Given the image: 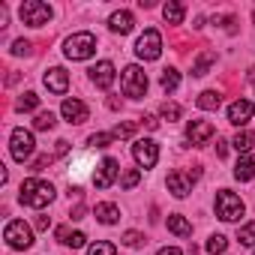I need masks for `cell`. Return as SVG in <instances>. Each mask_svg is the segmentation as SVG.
Masks as SVG:
<instances>
[{"label":"cell","mask_w":255,"mask_h":255,"mask_svg":"<svg viewBox=\"0 0 255 255\" xmlns=\"http://www.w3.org/2000/svg\"><path fill=\"white\" fill-rule=\"evenodd\" d=\"M51 198H54V186L45 183V180H36V177L24 180L21 189H18V201L24 207H45Z\"/></svg>","instance_id":"cell-1"},{"label":"cell","mask_w":255,"mask_h":255,"mask_svg":"<svg viewBox=\"0 0 255 255\" xmlns=\"http://www.w3.org/2000/svg\"><path fill=\"white\" fill-rule=\"evenodd\" d=\"M120 87H123V93L129 96V99H141L144 93H147V72L141 69V66H126L123 69V78H120Z\"/></svg>","instance_id":"cell-2"},{"label":"cell","mask_w":255,"mask_h":255,"mask_svg":"<svg viewBox=\"0 0 255 255\" xmlns=\"http://www.w3.org/2000/svg\"><path fill=\"white\" fill-rule=\"evenodd\" d=\"M93 51H96V36L93 33H72L66 39V48H63V54L69 60H87V57H93Z\"/></svg>","instance_id":"cell-3"},{"label":"cell","mask_w":255,"mask_h":255,"mask_svg":"<svg viewBox=\"0 0 255 255\" xmlns=\"http://www.w3.org/2000/svg\"><path fill=\"white\" fill-rule=\"evenodd\" d=\"M243 201L231 192V189H219L216 192V216L219 219H225V222H237L240 216H243Z\"/></svg>","instance_id":"cell-4"},{"label":"cell","mask_w":255,"mask_h":255,"mask_svg":"<svg viewBox=\"0 0 255 255\" xmlns=\"http://www.w3.org/2000/svg\"><path fill=\"white\" fill-rule=\"evenodd\" d=\"M3 240H6L12 249H30V246H33V231H30V225H27L24 219H12V222H6V228H3Z\"/></svg>","instance_id":"cell-5"},{"label":"cell","mask_w":255,"mask_h":255,"mask_svg":"<svg viewBox=\"0 0 255 255\" xmlns=\"http://www.w3.org/2000/svg\"><path fill=\"white\" fill-rule=\"evenodd\" d=\"M9 150H12V159L15 162H24V159H30L33 156V150H36V141H33V132H27V129H12V138H9Z\"/></svg>","instance_id":"cell-6"},{"label":"cell","mask_w":255,"mask_h":255,"mask_svg":"<svg viewBox=\"0 0 255 255\" xmlns=\"http://www.w3.org/2000/svg\"><path fill=\"white\" fill-rule=\"evenodd\" d=\"M18 12H21V21L30 24V27H42V24H48V18H51V6L42 3V0H24Z\"/></svg>","instance_id":"cell-7"},{"label":"cell","mask_w":255,"mask_h":255,"mask_svg":"<svg viewBox=\"0 0 255 255\" xmlns=\"http://www.w3.org/2000/svg\"><path fill=\"white\" fill-rule=\"evenodd\" d=\"M135 54L141 57V60H159V54H162V36H159V30H144L141 36H138V42H135Z\"/></svg>","instance_id":"cell-8"},{"label":"cell","mask_w":255,"mask_h":255,"mask_svg":"<svg viewBox=\"0 0 255 255\" xmlns=\"http://www.w3.org/2000/svg\"><path fill=\"white\" fill-rule=\"evenodd\" d=\"M132 156H135V162H138L141 168H153L156 159H159V147H156V141L141 138V141L132 144Z\"/></svg>","instance_id":"cell-9"},{"label":"cell","mask_w":255,"mask_h":255,"mask_svg":"<svg viewBox=\"0 0 255 255\" xmlns=\"http://www.w3.org/2000/svg\"><path fill=\"white\" fill-rule=\"evenodd\" d=\"M213 135H216V129H213L210 120H189V126H186V138H189L195 147H204Z\"/></svg>","instance_id":"cell-10"},{"label":"cell","mask_w":255,"mask_h":255,"mask_svg":"<svg viewBox=\"0 0 255 255\" xmlns=\"http://www.w3.org/2000/svg\"><path fill=\"white\" fill-rule=\"evenodd\" d=\"M192 180H195V174H192V171L186 174V171H180V168H177V171H171V174H168V180H165V183H168V192H171L174 198H186V195L192 192Z\"/></svg>","instance_id":"cell-11"},{"label":"cell","mask_w":255,"mask_h":255,"mask_svg":"<svg viewBox=\"0 0 255 255\" xmlns=\"http://www.w3.org/2000/svg\"><path fill=\"white\" fill-rule=\"evenodd\" d=\"M117 171H120V162L117 159H102L99 165H96V174H93V183H96V189H108L111 183H114V177H117Z\"/></svg>","instance_id":"cell-12"},{"label":"cell","mask_w":255,"mask_h":255,"mask_svg":"<svg viewBox=\"0 0 255 255\" xmlns=\"http://www.w3.org/2000/svg\"><path fill=\"white\" fill-rule=\"evenodd\" d=\"M42 81H45V87H48L51 93H57V96H63V93L69 90V75H66V69H60V66H51V69L42 75Z\"/></svg>","instance_id":"cell-13"},{"label":"cell","mask_w":255,"mask_h":255,"mask_svg":"<svg viewBox=\"0 0 255 255\" xmlns=\"http://www.w3.org/2000/svg\"><path fill=\"white\" fill-rule=\"evenodd\" d=\"M90 78H93V84H96L99 90H108V87L114 84V63H108V60L96 63V66L90 69Z\"/></svg>","instance_id":"cell-14"},{"label":"cell","mask_w":255,"mask_h":255,"mask_svg":"<svg viewBox=\"0 0 255 255\" xmlns=\"http://www.w3.org/2000/svg\"><path fill=\"white\" fill-rule=\"evenodd\" d=\"M60 111H63V117H66L69 123H75V126H81V123L87 120V105H84L81 99H63Z\"/></svg>","instance_id":"cell-15"},{"label":"cell","mask_w":255,"mask_h":255,"mask_svg":"<svg viewBox=\"0 0 255 255\" xmlns=\"http://www.w3.org/2000/svg\"><path fill=\"white\" fill-rule=\"evenodd\" d=\"M249 120H252V102L237 99V102H231V105H228V123L243 126V123H249Z\"/></svg>","instance_id":"cell-16"},{"label":"cell","mask_w":255,"mask_h":255,"mask_svg":"<svg viewBox=\"0 0 255 255\" xmlns=\"http://www.w3.org/2000/svg\"><path fill=\"white\" fill-rule=\"evenodd\" d=\"M108 27H111L114 33H129V30L135 27V18H132V12L120 9V12H114V15L108 18Z\"/></svg>","instance_id":"cell-17"},{"label":"cell","mask_w":255,"mask_h":255,"mask_svg":"<svg viewBox=\"0 0 255 255\" xmlns=\"http://www.w3.org/2000/svg\"><path fill=\"white\" fill-rule=\"evenodd\" d=\"M93 216H96V219H99L102 225H114V222L120 219V207H117V204H108V201H105V204H96Z\"/></svg>","instance_id":"cell-18"},{"label":"cell","mask_w":255,"mask_h":255,"mask_svg":"<svg viewBox=\"0 0 255 255\" xmlns=\"http://www.w3.org/2000/svg\"><path fill=\"white\" fill-rule=\"evenodd\" d=\"M213 60H216V51H210V48H204V51L198 54V60L192 63V75H195V78H201V75H207V72H210V66H213Z\"/></svg>","instance_id":"cell-19"},{"label":"cell","mask_w":255,"mask_h":255,"mask_svg":"<svg viewBox=\"0 0 255 255\" xmlns=\"http://www.w3.org/2000/svg\"><path fill=\"white\" fill-rule=\"evenodd\" d=\"M57 240L66 243V246H72V249H81L87 237H84V231H69V228L63 225V228H57Z\"/></svg>","instance_id":"cell-20"},{"label":"cell","mask_w":255,"mask_h":255,"mask_svg":"<svg viewBox=\"0 0 255 255\" xmlns=\"http://www.w3.org/2000/svg\"><path fill=\"white\" fill-rule=\"evenodd\" d=\"M168 231H171V234H177V237H189V234H192V225L186 222V216L171 213V216H168Z\"/></svg>","instance_id":"cell-21"},{"label":"cell","mask_w":255,"mask_h":255,"mask_svg":"<svg viewBox=\"0 0 255 255\" xmlns=\"http://www.w3.org/2000/svg\"><path fill=\"white\" fill-rule=\"evenodd\" d=\"M234 177L243 180V183L252 180V177H255V156H243V159L234 165Z\"/></svg>","instance_id":"cell-22"},{"label":"cell","mask_w":255,"mask_h":255,"mask_svg":"<svg viewBox=\"0 0 255 255\" xmlns=\"http://www.w3.org/2000/svg\"><path fill=\"white\" fill-rule=\"evenodd\" d=\"M195 105L204 108V111H216V108L222 105V96H219V90H204V93L195 99Z\"/></svg>","instance_id":"cell-23"},{"label":"cell","mask_w":255,"mask_h":255,"mask_svg":"<svg viewBox=\"0 0 255 255\" xmlns=\"http://www.w3.org/2000/svg\"><path fill=\"white\" fill-rule=\"evenodd\" d=\"M183 15H186V6H183V3H165V6H162V18H165L168 24H180Z\"/></svg>","instance_id":"cell-24"},{"label":"cell","mask_w":255,"mask_h":255,"mask_svg":"<svg viewBox=\"0 0 255 255\" xmlns=\"http://www.w3.org/2000/svg\"><path fill=\"white\" fill-rule=\"evenodd\" d=\"M231 144H234V150H237V153H249V150L255 147V132H237Z\"/></svg>","instance_id":"cell-25"},{"label":"cell","mask_w":255,"mask_h":255,"mask_svg":"<svg viewBox=\"0 0 255 255\" xmlns=\"http://www.w3.org/2000/svg\"><path fill=\"white\" fill-rule=\"evenodd\" d=\"M159 84H162V90H165V93H174V90H177V84H180V72H177V69H162Z\"/></svg>","instance_id":"cell-26"},{"label":"cell","mask_w":255,"mask_h":255,"mask_svg":"<svg viewBox=\"0 0 255 255\" xmlns=\"http://www.w3.org/2000/svg\"><path fill=\"white\" fill-rule=\"evenodd\" d=\"M54 123H57V117L51 114V111H39L36 114V120H33V126L39 132H48V129H54Z\"/></svg>","instance_id":"cell-27"},{"label":"cell","mask_w":255,"mask_h":255,"mask_svg":"<svg viewBox=\"0 0 255 255\" xmlns=\"http://www.w3.org/2000/svg\"><path fill=\"white\" fill-rule=\"evenodd\" d=\"M15 108H18V111H36V108H39V96H36L33 90H27L24 96H18Z\"/></svg>","instance_id":"cell-28"},{"label":"cell","mask_w":255,"mask_h":255,"mask_svg":"<svg viewBox=\"0 0 255 255\" xmlns=\"http://www.w3.org/2000/svg\"><path fill=\"white\" fill-rule=\"evenodd\" d=\"M180 105L177 102H162V108H159V117L162 120H168V123H174V120H180Z\"/></svg>","instance_id":"cell-29"},{"label":"cell","mask_w":255,"mask_h":255,"mask_svg":"<svg viewBox=\"0 0 255 255\" xmlns=\"http://www.w3.org/2000/svg\"><path fill=\"white\" fill-rule=\"evenodd\" d=\"M138 180H141V171H138V168H129V171H123L120 186H123V189H135V186H138Z\"/></svg>","instance_id":"cell-30"},{"label":"cell","mask_w":255,"mask_h":255,"mask_svg":"<svg viewBox=\"0 0 255 255\" xmlns=\"http://www.w3.org/2000/svg\"><path fill=\"white\" fill-rule=\"evenodd\" d=\"M225 249H228V240H225L222 234H213V237L207 240V252H210V255H222Z\"/></svg>","instance_id":"cell-31"},{"label":"cell","mask_w":255,"mask_h":255,"mask_svg":"<svg viewBox=\"0 0 255 255\" xmlns=\"http://www.w3.org/2000/svg\"><path fill=\"white\" fill-rule=\"evenodd\" d=\"M237 240H240L243 246H255V222H249V225H243V228L237 231Z\"/></svg>","instance_id":"cell-32"},{"label":"cell","mask_w":255,"mask_h":255,"mask_svg":"<svg viewBox=\"0 0 255 255\" xmlns=\"http://www.w3.org/2000/svg\"><path fill=\"white\" fill-rule=\"evenodd\" d=\"M87 255H117V249H114V243L99 240V243H93V246L87 249Z\"/></svg>","instance_id":"cell-33"},{"label":"cell","mask_w":255,"mask_h":255,"mask_svg":"<svg viewBox=\"0 0 255 255\" xmlns=\"http://www.w3.org/2000/svg\"><path fill=\"white\" fill-rule=\"evenodd\" d=\"M135 126H138V123H117L111 135H114V138H129V135L135 132Z\"/></svg>","instance_id":"cell-34"},{"label":"cell","mask_w":255,"mask_h":255,"mask_svg":"<svg viewBox=\"0 0 255 255\" xmlns=\"http://www.w3.org/2000/svg\"><path fill=\"white\" fill-rule=\"evenodd\" d=\"M111 141H114L111 132H93V135H90V147H108Z\"/></svg>","instance_id":"cell-35"},{"label":"cell","mask_w":255,"mask_h":255,"mask_svg":"<svg viewBox=\"0 0 255 255\" xmlns=\"http://www.w3.org/2000/svg\"><path fill=\"white\" fill-rule=\"evenodd\" d=\"M123 243L135 249V246H141V243H144V234H141V231H126V234H123Z\"/></svg>","instance_id":"cell-36"},{"label":"cell","mask_w":255,"mask_h":255,"mask_svg":"<svg viewBox=\"0 0 255 255\" xmlns=\"http://www.w3.org/2000/svg\"><path fill=\"white\" fill-rule=\"evenodd\" d=\"M51 162H54V156H51V153H42L39 159H33V165H30V171H42V168H48Z\"/></svg>","instance_id":"cell-37"},{"label":"cell","mask_w":255,"mask_h":255,"mask_svg":"<svg viewBox=\"0 0 255 255\" xmlns=\"http://www.w3.org/2000/svg\"><path fill=\"white\" fill-rule=\"evenodd\" d=\"M12 54H18V57H21V54H30V42H27V39H15V42H12Z\"/></svg>","instance_id":"cell-38"},{"label":"cell","mask_w":255,"mask_h":255,"mask_svg":"<svg viewBox=\"0 0 255 255\" xmlns=\"http://www.w3.org/2000/svg\"><path fill=\"white\" fill-rule=\"evenodd\" d=\"M141 126H147V129H159V120H156L153 114H144V117H141Z\"/></svg>","instance_id":"cell-39"},{"label":"cell","mask_w":255,"mask_h":255,"mask_svg":"<svg viewBox=\"0 0 255 255\" xmlns=\"http://www.w3.org/2000/svg\"><path fill=\"white\" fill-rule=\"evenodd\" d=\"M225 153H228V141H222V138H219V141H216V156H219V159H225Z\"/></svg>","instance_id":"cell-40"},{"label":"cell","mask_w":255,"mask_h":255,"mask_svg":"<svg viewBox=\"0 0 255 255\" xmlns=\"http://www.w3.org/2000/svg\"><path fill=\"white\" fill-rule=\"evenodd\" d=\"M36 228H39V231H48V228H51V216H39V219H36Z\"/></svg>","instance_id":"cell-41"},{"label":"cell","mask_w":255,"mask_h":255,"mask_svg":"<svg viewBox=\"0 0 255 255\" xmlns=\"http://www.w3.org/2000/svg\"><path fill=\"white\" fill-rule=\"evenodd\" d=\"M69 216H72V219H84V204H75Z\"/></svg>","instance_id":"cell-42"},{"label":"cell","mask_w":255,"mask_h":255,"mask_svg":"<svg viewBox=\"0 0 255 255\" xmlns=\"http://www.w3.org/2000/svg\"><path fill=\"white\" fill-rule=\"evenodd\" d=\"M156 255H183V252H180L177 246H165V249H159Z\"/></svg>","instance_id":"cell-43"},{"label":"cell","mask_w":255,"mask_h":255,"mask_svg":"<svg viewBox=\"0 0 255 255\" xmlns=\"http://www.w3.org/2000/svg\"><path fill=\"white\" fill-rule=\"evenodd\" d=\"M18 78H21V75H18V72H9V75H6V84H15V81H18Z\"/></svg>","instance_id":"cell-44"}]
</instances>
